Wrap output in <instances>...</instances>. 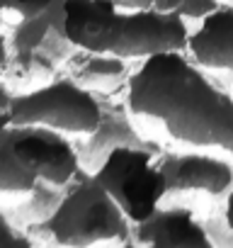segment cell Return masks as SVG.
I'll list each match as a JSON object with an SVG mask.
<instances>
[{
	"instance_id": "2",
	"label": "cell",
	"mask_w": 233,
	"mask_h": 248,
	"mask_svg": "<svg viewBox=\"0 0 233 248\" xmlns=\"http://www.w3.org/2000/svg\"><path fill=\"white\" fill-rule=\"evenodd\" d=\"M83 173L78 146L66 134L29 124L0 129L3 217L22 229L46 221Z\"/></svg>"
},
{
	"instance_id": "11",
	"label": "cell",
	"mask_w": 233,
	"mask_h": 248,
	"mask_svg": "<svg viewBox=\"0 0 233 248\" xmlns=\"http://www.w3.org/2000/svg\"><path fill=\"white\" fill-rule=\"evenodd\" d=\"M66 34L78 51L114 54L124 10L112 0H66Z\"/></svg>"
},
{
	"instance_id": "5",
	"label": "cell",
	"mask_w": 233,
	"mask_h": 248,
	"mask_svg": "<svg viewBox=\"0 0 233 248\" xmlns=\"http://www.w3.org/2000/svg\"><path fill=\"white\" fill-rule=\"evenodd\" d=\"M100 119L102 97L85 90L66 73L25 93H15L3 85V127L29 124L83 141L97 129Z\"/></svg>"
},
{
	"instance_id": "16",
	"label": "cell",
	"mask_w": 233,
	"mask_h": 248,
	"mask_svg": "<svg viewBox=\"0 0 233 248\" xmlns=\"http://www.w3.org/2000/svg\"><path fill=\"white\" fill-rule=\"evenodd\" d=\"M0 229H3V241H0V248H39V243L32 238V233L27 229L17 226L15 221H10L3 214H0Z\"/></svg>"
},
{
	"instance_id": "6",
	"label": "cell",
	"mask_w": 233,
	"mask_h": 248,
	"mask_svg": "<svg viewBox=\"0 0 233 248\" xmlns=\"http://www.w3.org/2000/svg\"><path fill=\"white\" fill-rule=\"evenodd\" d=\"M163 151L124 146L107 156V161L92 173L100 185L124 209L131 224H141L153 217L165 202V173L158 166Z\"/></svg>"
},
{
	"instance_id": "21",
	"label": "cell",
	"mask_w": 233,
	"mask_h": 248,
	"mask_svg": "<svg viewBox=\"0 0 233 248\" xmlns=\"http://www.w3.org/2000/svg\"><path fill=\"white\" fill-rule=\"evenodd\" d=\"M228 3H233V0H228Z\"/></svg>"
},
{
	"instance_id": "15",
	"label": "cell",
	"mask_w": 233,
	"mask_h": 248,
	"mask_svg": "<svg viewBox=\"0 0 233 248\" xmlns=\"http://www.w3.org/2000/svg\"><path fill=\"white\" fill-rule=\"evenodd\" d=\"M202 219H204V229H206L214 248H233V226L228 224V219L223 214V207L204 214Z\"/></svg>"
},
{
	"instance_id": "12",
	"label": "cell",
	"mask_w": 233,
	"mask_h": 248,
	"mask_svg": "<svg viewBox=\"0 0 233 248\" xmlns=\"http://www.w3.org/2000/svg\"><path fill=\"white\" fill-rule=\"evenodd\" d=\"M187 54L218 83L233 85V3H221L192 30Z\"/></svg>"
},
{
	"instance_id": "14",
	"label": "cell",
	"mask_w": 233,
	"mask_h": 248,
	"mask_svg": "<svg viewBox=\"0 0 233 248\" xmlns=\"http://www.w3.org/2000/svg\"><path fill=\"white\" fill-rule=\"evenodd\" d=\"M56 0H0V10H3L5 25L13 30L20 22H27L32 17L44 15Z\"/></svg>"
},
{
	"instance_id": "8",
	"label": "cell",
	"mask_w": 233,
	"mask_h": 248,
	"mask_svg": "<svg viewBox=\"0 0 233 248\" xmlns=\"http://www.w3.org/2000/svg\"><path fill=\"white\" fill-rule=\"evenodd\" d=\"M192 25L177 10H124L114 54L127 61H146L158 54H187Z\"/></svg>"
},
{
	"instance_id": "18",
	"label": "cell",
	"mask_w": 233,
	"mask_h": 248,
	"mask_svg": "<svg viewBox=\"0 0 233 248\" xmlns=\"http://www.w3.org/2000/svg\"><path fill=\"white\" fill-rule=\"evenodd\" d=\"M119 10H177L182 0H112Z\"/></svg>"
},
{
	"instance_id": "19",
	"label": "cell",
	"mask_w": 233,
	"mask_h": 248,
	"mask_svg": "<svg viewBox=\"0 0 233 248\" xmlns=\"http://www.w3.org/2000/svg\"><path fill=\"white\" fill-rule=\"evenodd\" d=\"M223 214H226L228 224L233 226V190L228 192V197H226V202H223Z\"/></svg>"
},
{
	"instance_id": "3",
	"label": "cell",
	"mask_w": 233,
	"mask_h": 248,
	"mask_svg": "<svg viewBox=\"0 0 233 248\" xmlns=\"http://www.w3.org/2000/svg\"><path fill=\"white\" fill-rule=\"evenodd\" d=\"M27 231L37 243L61 248H124L131 243L134 224L100 180L83 170L66 190L56 212Z\"/></svg>"
},
{
	"instance_id": "1",
	"label": "cell",
	"mask_w": 233,
	"mask_h": 248,
	"mask_svg": "<svg viewBox=\"0 0 233 248\" xmlns=\"http://www.w3.org/2000/svg\"><path fill=\"white\" fill-rule=\"evenodd\" d=\"M124 100L136 127L163 151H206L233 161V95L189 54L141 61Z\"/></svg>"
},
{
	"instance_id": "13",
	"label": "cell",
	"mask_w": 233,
	"mask_h": 248,
	"mask_svg": "<svg viewBox=\"0 0 233 248\" xmlns=\"http://www.w3.org/2000/svg\"><path fill=\"white\" fill-rule=\"evenodd\" d=\"M131 73V61L116 54L97 51H75V56L66 66V76H71L78 85L100 97H114L116 93H127Z\"/></svg>"
},
{
	"instance_id": "7",
	"label": "cell",
	"mask_w": 233,
	"mask_h": 248,
	"mask_svg": "<svg viewBox=\"0 0 233 248\" xmlns=\"http://www.w3.org/2000/svg\"><path fill=\"white\" fill-rule=\"evenodd\" d=\"M158 166L165 173V202L187 207L199 217L223 207L233 190V161L206 151H163Z\"/></svg>"
},
{
	"instance_id": "9",
	"label": "cell",
	"mask_w": 233,
	"mask_h": 248,
	"mask_svg": "<svg viewBox=\"0 0 233 248\" xmlns=\"http://www.w3.org/2000/svg\"><path fill=\"white\" fill-rule=\"evenodd\" d=\"M75 146H78L80 166L87 173H95L112 151L124 149V146L163 151L158 144L146 139V134L136 127V122L127 107V100L114 102V97H102V119L97 124V129L83 141H75Z\"/></svg>"
},
{
	"instance_id": "10",
	"label": "cell",
	"mask_w": 233,
	"mask_h": 248,
	"mask_svg": "<svg viewBox=\"0 0 233 248\" xmlns=\"http://www.w3.org/2000/svg\"><path fill=\"white\" fill-rule=\"evenodd\" d=\"M124 248H214V243L197 212L163 204L153 217L134 224L131 243Z\"/></svg>"
},
{
	"instance_id": "4",
	"label": "cell",
	"mask_w": 233,
	"mask_h": 248,
	"mask_svg": "<svg viewBox=\"0 0 233 248\" xmlns=\"http://www.w3.org/2000/svg\"><path fill=\"white\" fill-rule=\"evenodd\" d=\"M66 0L39 17L20 22L3 42V85L15 93L34 90L66 71L78 46L66 34Z\"/></svg>"
},
{
	"instance_id": "17",
	"label": "cell",
	"mask_w": 233,
	"mask_h": 248,
	"mask_svg": "<svg viewBox=\"0 0 233 248\" xmlns=\"http://www.w3.org/2000/svg\"><path fill=\"white\" fill-rule=\"evenodd\" d=\"M218 5H221V0H182L180 3V8H177V13L189 22V25H199L202 20H206L214 10H218Z\"/></svg>"
},
{
	"instance_id": "20",
	"label": "cell",
	"mask_w": 233,
	"mask_h": 248,
	"mask_svg": "<svg viewBox=\"0 0 233 248\" xmlns=\"http://www.w3.org/2000/svg\"><path fill=\"white\" fill-rule=\"evenodd\" d=\"M39 248H61V246H54V243H39Z\"/></svg>"
}]
</instances>
